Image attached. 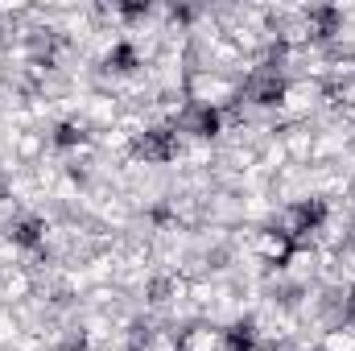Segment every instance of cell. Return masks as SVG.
<instances>
[{"label":"cell","mask_w":355,"mask_h":351,"mask_svg":"<svg viewBox=\"0 0 355 351\" xmlns=\"http://www.w3.org/2000/svg\"><path fill=\"white\" fill-rule=\"evenodd\" d=\"M137 149H141V157H149V162H170V157H178V132L174 128H149Z\"/></svg>","instance_id":"obj_1"},{"label":"cell","mask_w":355,"mask_h":351,"mask_svg":"<svg viewBox=\"0 0 355 351\" xmlns=\"http://www.w3.org/2000/svg\"><path fill=\"white\" fill-rule=\"evenodd\" d=\"M322 219H327V203H322V198L297 203V207H293V215H289V236L297 240V236H306V232H318V228H322Z\"/></svg>","instance_id":"obj_2"},{"label":"cell","mask_w":355,"mask_h":351,"mask_svg":"<svg viewBox=\"0 0 355 351\" xmlns=\"http://www.w3.org/2000/svg\"><path fill=\"white\" fill-rule=\"evenodd\" d=\"M248 95H252L257 103H277V99L285 95V83H281L277 71H265V75H257V79L248 83Z\"/></svg>","instance_id":"obj_3"},{"label":"cell","mask_w":355,"mask_h":351,"mask_svg":"<svg viewBox=\"0 0 355 351\" xmlns=\"http://www.w3.org/2000/svg\"><path fill=\"white\" fill-rule=\"evenodd\" d=\"M306 29H310V37H331V33H339V12L335 8H310Z\"/></svg>","instance_id":"obj_4"},{"label":"cell","mask_w":355,"mask_h":351,"mask_svg":"<svg viewBox=\"0 0 355 351\" xmlns=\"http://www.w3.org/2000/svg\"><path fill=\"white\" fill-rule=\"evenodd\" d=\"M42 232H46L42 219H21V223L12 228V240H17L21 248H37V244H42Z\"/></svg>","instance_id":"obj_5"},{"label":"cell","mask_w":355,"mask_h":351,"mask_svg":"<svg viewBox=\"0 0 355 351\" xmlns=\"http://www.w3.org/2000/svg\"><path fill=\"white\" fill-rule=\"evenodd\" d=\"M190 128H194L198 137H215V132H219V112H215V108H198L194 120H190Z\"/></svg>","instance_id":"obj_6"},{"label":"cell","mask_w":355,"mask_h":351,"mask_svg":"<svg viewBox=\"0 0 355 351\" xmlns=\"http://www.w3.org/2000/svg\"><path fill=\"white\" fill-rule=\"evenodd\" d=\"M227 351H252V323H236L227 335H223Z\"/></svg>","instance_id":"obj_7"},{"label":"cell","mask_w":355,"mask_h":351,"mask_svg":"<svg viewBox=\"0 0 355 351\" xmlns=\"http://www.w3.org/2000/svg\"><path fill=\"white\" fill-rule=\"evenodd\" d=\"M107 67H116V71H132V67H137V54H132V46H116V50L107 54Z\"/></svg>","instance_id":"obj_8"},{"label":"cell","mask_w":355,"mask_h":351,"mask_svg":"<svg viewBox=\"0 0 355 351\" xmlns=\"http://www.w3.org/2000/svg\"><path fill=\"white\" fill-rule=\"evenodd\" d=\"M54 141H58V145H79V141H83V128H79V124H58Z\"/></svg>","instance_id":"obj_9"},{"label":"cell","mask_w":355,"mask_h":351,"mask_svg":"<svg viewBox=\"0 0 355 351\" xmlns=\"http://www.w3.org/2000/svg\"><path fill=\"white\" fill-rule=\"evenodd\" d=\"M170 289H174L170 281H153V285H149V302H166V298H170Z\"/></svg>","instance_id":"obj_10"},{"label":"cell","mask_w":355,"mask_h":351,"mask_svg":"<svg viewBox=\"0 0 355 351\" xmlns=\"http://www.w3.org/2000/svg\"><path fill=\"white\" fill-rule=\"evenodd\" d=\"M120 12H124V17H141V12H149V4H124Z\"/></svg>","instance_id":"obj_11"},{"label":"cell","mask_w":355,"mask_h":351,"mask_svg":"<svg viewBox=\"0 0 355 351\" xmlns=\"http://www.w3.org/2000/svg\"><path fill=\"white\" fill-rule=\"evenodd\" d=\"M347 314L355 318V289H352V298H347Z\"/></svg>","instance_id":"obj_12"}]
</instances>
